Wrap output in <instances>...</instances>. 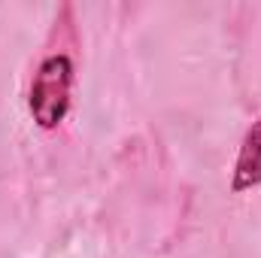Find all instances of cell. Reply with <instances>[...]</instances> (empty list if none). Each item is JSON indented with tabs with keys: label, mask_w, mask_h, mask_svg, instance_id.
I'll use <instances>...</instances> for the list:
<instances>
[{
	"label": "cell",
	"mask_w": 261,
	"mask_h": 258,
	"mask_svg": "<svg viewBox=\"0 0 261 258\" xmlns=\"http://www.w3.org/2000/svg\"><path fill=\"white\" fill-rule=\"evenodd\" d=\"M261 186V113L252 119V125L246 128L237 158H234V170H231V194H246Z\"/></svg>",
	"instance_id": "7a4b0ae2"
},
{
	"label": "cell",
	"mask_w": 261,
	"mask_h": 258,
	"mask_svg": "<svg viewBox=\"0 0 261 258\" xmlns=\"http://www.w3.org/2000/svg\"><path fill=\"white\" fill-rule=\"evenodd\" d=\"M73 82L76 67L67 52L46 55L31 79L28 88V113L40 131H58L73 107Z\"/></svg>",
	"instance_id": "6da1fadb"
}]
</instances>
